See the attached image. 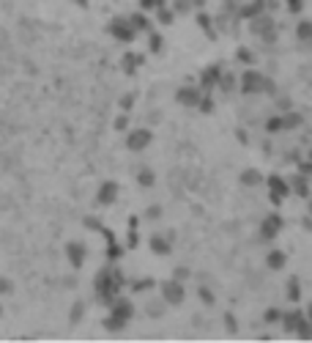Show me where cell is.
<instances>
[{
  "mask_svg": "<svg viewBox=\"0 0 312 343\" xmlns=\"http://www.w3.org/2000/svg\"><path fill=\"white\" fill-rule=\"evenodd\" d=\"M132 316H134L132 302H126V299H115L113 313L104 318V327H107V330H123V327L132 321Z\"/></svg>",
  "mask_w": 312,
  "mask_h": 343,
  "instance_id": "6da1fadb",
  "label": "cell"
},
{
  "mask_svg": "<svg viewBox=\"0 0 312 343\" xmlns=\"http://www.w3.org/2000/svg\"><path fill=\"white\" fill-rule=\"evenodd\" d=\"M241 91L244 93H266V91H274V83L268 77H263L260 71L249 69L241 74Z\"/></svg>",
  "mask_w": 312,
  "mask_h": 343,
  "instance_id": "7a4b0ae2",
  "label": "cell"
},
{
  "mask_svg": "<svg viewBox=\"0 0 312 343\" xmlns=\"http://www.w3.org/2000/svg\"><path fill=\"white\" fill-rule=\"evenodd\" d=\"M159 291H162V302H164V305H181L183 297H186V291H183V283L175 280V277H173V280H164Z\"/></svg>",
  "mask_w": 312,
  "mask_h": 343,
  "instance_id": "3957f363",
  "label": "cell"
},
{
  "mask_svg": "<svg viewBox=\"0 0 312 343\" xmlns=\"http://www.w3.org/2000/svg\"><path fill=\"white\" fill-rule=\"evenodd\" d=\"M279 321L285 324V330H299V335H304V338L309 335L307 316H304L301 310H287V313H279Z\"/></svg>",
  "mask_w": 312,
  "mask_h": 343,
  "instance_id": "277c9868",
  "label": "cell"
},
{
  "mask_svg": "<svg viewBox=\"0 0 312 343\" xmlns=\"http://www.w3.org/2000/svg\"><path fill=\"white\" fill-rule=\"evenodd\" d=\"M151 140H154L151 129L140 126V129H132L129 135H126V148H129V151H142V148L151 146Z\"/></svg>",
  "mask_w": 312,
  "mask_h": 343,
  "instance_id": "5b68a950",
  "label": "cell"
},
{
  "mask_svg": "<svg viewBox=\"0 0 312 343\" xmlns=\"http://www.w3.org/2000/svg\"><path fill=\"white\" fill-rule=\"evenodd\" d=\"M200 97H203V91H200L197 85H183V88H178V93H175V102L183 107H197Z\"/></svg>",
  "mask_w": 312,
  "mask_h": 343,
  "instance_id": "8992f818",
  "label": "cell"
},
{
  "mask_svg": "<svg viewBox=\"0 0 312 343\" xmlns=\"http://www.w3.org/2000/svg\"><path fill=\"white\" fill-rule=\"evenodd\" d=\"M110 33H113L115 39H121V42H132V39L137 36V33H134V28L129 25V20H121V17L110 22Z\"/></svg>",
  "mask_w": 312,
  "mask_h": 343,
  "instance_id": "52a82bcc",
  "label": "cell"
},
{
  "mask_svg": "<svg viewBox=\"0 0 312 343\" xmlns=\"http://www.w3.org/2000/svg\"><path fill=\"white\" fill-rule=\"evenodd\" d=\"M279 231H282V217H279V214H268V217H263V222H260V236L263 239H274Z\"/></svg>",
  "mask_w": 312,
  "mask_h": 343,
  "instance_id": "ba28073f",
  "label": "cell"
},
{
  "mask_svg": "<svg viewBox=\"0 0 312 343\" xmlns=\"http://www.w3.org/2000/svg\"><path fill=\"white\" fill-rule=\"evenodd\" d=\"M118 198V184L115 181H104V184L99 187V193H96V201H99L101 206H113Z\"/></svg>",
  "mask_w": 312,
  "mask_h": 343,
  "instance_id": "9c48e42d",
  "label": "cell"
},
{
  "mask_svg": "<svg viewBox=\"0 0 312 343\" xmlns=\"http://www.w3.org/2000/svg\"><path fill=\"white\" fill-rule=\"evenodd\" d=\"M268 189H271V198H274V203H279L285 195H290V187H287V181L282 176H268Z\"/></svg>",
  "mask_w": 312,
  "mask_h": 343,
  "instance_id": "30bf717a",
  "label": "cell"
},
{
  "mask_svg": "<svg viewBox=\"0 0 312 343\" xmlns=\"http://www.w3.org/2000/svg\"><path fill=\"white\" fill-rule=\"evenodd\" d=\"M66 258L71 261V266H82L85 264V244L82 242H69L66 244Z\"/></svg>",
  "mask_w": 312,
  "mask_h": 343,
  "instance_id": "8fae6325",
  "label": "cell"
},
{
  "mask_svg": "<svg viewBox=\"0 0 312 343\" xmlns=\"http://www.w3.org/2000/svg\"><path fill=\"white\" fill-rule=\"evenodd\" d=\"M285 264H287V255H285L282 250H268L266 266L271 269V272H279V269H285Z\"/></svg>",
  "mask_w": 312,
  "mask_h": 343,
  "instance_id": "7c38bea8",
  "label": "cell"
},
{
  "mask_svg": "<svg viewBox=\"0 0 312 343\" xmlns=\"http://www.w3.org/2000/svg\"><path fill=\"white\" fill-rule=\"evenodd\" d=\"M151 250L156 255H170V239L162 236V234H154L151 236Z\"/></svg>",
  "mask_w": 312,
  "mask_h": 343,
  "instance_id": "4fadbf2b",
  "label": "cell"
},
{
  "mask_svg": "<svg viewBox=\"0 0 312 343\" xmlns=\"http://www.w3.org/2000/svg\"><path fill=\"white\" fill-rule=\"evenodd\" d=\"M241 184L244 187H258V184H263V173L260 170H255V167H246V170H241Z\"/></svg>",
  "mask_w": 312,
  "mask_h": 343,
  "instance_id": "5bb4252c",
  "label": "cell"
},
{
  "mask_svg": "<svg viewBox=\"0 0 312 343\" xmlns=\"http://www.w3.org/2000/svg\"><path fill=\"white\" fill-rule=\"evenodd\" d=\"M287 187H290L296 195H301V198L309 195V181H307V176H304V173H301V176H293L290 181H287Z\"/></svg>",
  "mask_w": 312,
  "mask_h": 343,
  "instance_id": "9a60e30c",
  "label": "cell"
},
{
  "mask_svg": "<svg viewBox=\"0 0 312 343\" xmlns=\"http://www.w3.org/2000/svg\"><path fill=\"white\" fill-rule=\"evenodd\" d=\"M140 63H142V58H140L137 52H126V55H123V61H121V66H123L126 74H134V71L140 69Z\"/></svg>",
  "mask_w": 312,
  "mask_h": 343,
  "instance_id": "2e32d148",
  "label": "cell"
},
{
  "mask_svg": "<svg viewBox=\"0 0 312 343\" xmlns=\"http://www.w3.org/2000/svg\"><path fill=\"white\" fill-rule=\"evenodd\" d=\"M137 181H140V187H154L156 184V173L154 170H151V167H140V170H137Z\"/></svg>",
  "mask_w": 312,
  "mask_h": 343,
  "instance_id": "e0dca14e",
  "label": "cell"
},
{
  "mask_svg": "<svg viewBox=\"0 0 312 343\" xmlns=\"http://www.w3.org/2000/svg\"><path fill=\"white\" fill-rule=\"evenodd\" d=\"M129 25L134 28V33H140V30H151V22H148V17H145V14H132V17H129Z\"/></svg>",
  "mask_w": 312,
  "mask_h": 343,
  "instance_id": "ac0fdd59",
  "label": "cell"
},
{
  "mask_svg": "<svg viewBox=\"0 0 312 343\" xmlns=\"http://www.w3.org/2000/svg\"><path fill=\"white\" fill-rule=\"evenodd\" d=\"M304 124V116L301 113H285L282 116V129H296V126Z\"/></svg>",
  "mask_w": 312,
  "mask_h": 343,
  "instance_id": "d6986e66",
  "label": "cell"
},
{
  "mask_svg": "<svg viewBox=\"0 0 312 343\" xmlns=\"http://www.w3.org/2000/svg\"><path fill=\"white\" fill-rule=\"evenodd\" d=\"M296 36H299V42H309V39H312V22L301 20L299 28H296Z\"/></svg>",
  "mask_w": 312,
  "mask_h": 343,
  "instance_id": "ffe728a7",
  "label": "cell"
},
{
  "mask_svg": "<svg viewBox=\"0 0 312 343\" xmlns=\"http://www.w3.org/2000/svg\"><path fill=\"white\" fill-rule=\"evenodd\" d=\"M164 302H159V299H151L148 305H145V313L151 316V318H159V316H164Z\"/></svg>",
  "mask_w": 312,
  "mask_h": 343,
  "instance_id": "44dd1931",
  "label": "cell"
},
{
  "mask_svg": "<svg viewBox=\"0 0 312 343\" xmlns=\"http://www.w3.org/2000/svg\"><path fill=\"white\" fill-rule=\"evenodd\" d=\"M82 316H85V302H74L71 310H69V321L71 324H79V321H82Z\"/></svg>",
  "mask_w": 312,
  "mask_h": 343,
  "instance_id": "7402d4cb",
  "label": "cell"
},
{
  "mask_svg": "<svg viewBox=\"0 0 312 343\" xmlns=\"http://www.w3.org/2000/svg\"><path fill=\"white\" fill-rule=\"evenodd\" d=\"M154 11H156V20L162 22V25H173V20H175L173 9H167V6H159V9H154Z\"/></svg>",
  "mask_w": 312,
  "mask_h": 343,
  "instance_id": "603a6c76",
  "label": "cell"
},
{
  "mask_svg": "<svg viewBox=\"0 0 312 343\" xmlns=\"http://www.w3.org/2000/svg\"><path fill=\"white\" fill-rule=\"evenodd\" d=\"M287 299H290V302H299V299H301V285H299V280H296V277H290V280H287Z\"/></svg>",
  "mask_w": 312,
  "mask_h": 343,
  "instance_id": "cb8c5ba5",
  "label": "cell"
},
{
  "mask_svg": "<svg viewBox=\"0 0 312 343\" xmlns=\"http://www.w3.org/2000/svg\"><path fill=\"white\" fill-rule=\"evenodd\" d=\"M192 9V0H173V14H189Z\"/></svg>",
  "mask_w": 312,
  "mask_h": 343,
  "instance_id": "d4e9b609",
  "label": "cell"
},
{
  "mask_svg": "<svg viewBox=\"0 0 312 343\" xmlns=\"http://www.w3.org/2000/svg\"><path fill=\"white\" fill-rule=\"evenodd\" d=\"M148 47H151V52H162L164 50V39L159 33H151L148 36Z\"/></svg>",
  "mask_w": 312,
  "mask_h": 343,
  "instance_id": "484cf974",
  "label": "cell"
},
{
  "mask_svg": "<svg viewBox=\"0 0 312 343\" xmlns=\"http://www.w3.org/2000/svg\"><path fill=\"white\" fill-rule=\"evenodd\" d=\"M197 297H200V302H203V305H214V291L208 289V285H200V289H197Z\"/></svg>",
  "mask_w": 312,
  "mask_h": 343,
  "instance_id": "4316f807",
  "label": "cell"
},
{
  "mask_svg": "<svg viewBox=\"0 0 312 343\" xmlns=\"http://www.w3.org/2000/svg\"><path fill=\"white\" fill-rule=\"evenodd\" d=\"M217 80H219V69H217V66H208L205 74H203V83H205V85H214Z\"/></svg>",
  "mask_w": 312,
  "mask_h": 343,
  "instance_id": "83f0119b",
  "label": "cell"
},
{
  "mask_svg": "<svg viewBox=\"0 0 312 343\" xmlns=\"http://www.w3.org/2000/svg\"><path fill=\"white\" fill-rule=\"evenodd\" d=\"M266 129H268V132H279V129H282V116L268 118V121H266Z\"/></svg>",
  "mask_w": 312,
  "mask_h": 343,
  "instance_id": "f1b7e54d",
  "label": "cell"
},
{
  "mask_svg": "<svg viewBox=\"0 0 312 343\" xmlns=\"http://www.w3.org/2000/svg\"><path fill=\"white\" fill-rule=\"evenodd\" d=\"M173 277H175V280H186V277H189V266H175L173 269Z\"/></svg>",
  "mask_w": 312,
  "mask_h": 343,
  "instance_id": "f546056e",
  "label": "cell"
},
{
  "mask_svg": "<svg viewBox=\"0 0 312 343\" xmlns=\"http://www.w3.org/2000/svg\"><path fill=\"white\" fill-rule=\"evenodd\" d=\"M263 318H266L268 324H277V321H279V310H277V308H268L266 313H263Z\"/></svg>",
  "mask_w": 312,
  "mask_h": 343,
  "instance_id": "4dcf8cb0",
  "label": "cell"
},
{
  "mask_svg": "<svg viewBox=\"0 0 312 343\" xmlns=\"http://www.w3.org/2000/svg\"><path fill=\"white\" fill-rule=\"evenodd\" d=\"M145 217H148V220H159V217H162V206H148Z\"/></svg>",
  "mask_w": 312,
  "mask_h": 343,
  "instance_id": "1f68e13d",
  "label": "cell"
},
{
  "mask_svg": "<svg viewBox=\"0 0 312 343\" xmlns=\"http://www.w3.org/2000/svg\"><path fill=\"white\" fill-rule=\"evenodd\" d=\"M11 291H14V283L9 277H0V294H11Z\"/></svg>",
  "mask_w": 312,
  "mask_h": 343,
  "instance_id": "d6a6232c",
  "label": "cell"
},
{
  "mask_svg": "<svg viewBox=\"0 0 312 343\" xmlns=\"http://www.w3.org/2000/svg\"><path fill=\"white\" fill-rule=\"evenodd\" d=\"M134 99H137V97H134V93H126V97L121 99V107H123V110H132V105H134Z\"/></svg>",
  "mask_w": 312,
  "mask_h": 343,
  "instance_id": "836d02e7",
  "label": "cell"
},
{
  "mask_svg": "<svg viewBox=\"0 0 312 343\" xmlns=\"http://www.w3.org/2000/svg\"><path fill=\"white\" fill-rule=\"evenodd\" d=\"M301 6H304V0H287V9H290L293 14H299Z\"/></svg>",
  "mask_w": 312,
  "mask_h": 343,
  "instance_id": "e575fe53",
  "label": "cell"
},
{
  "mask_svg": "<svg viewBox=\"0 0 312 343\" xmlns=\"http://www.w3.org/2000/svg\"><path fill=\"white\" fill-rule=\"evenodd\" d=\"M238 61H241V63H252V52L249 50H238Z\"/></svg>",
  "mask_w": 312,
  "mask_h": 343,
  "instance_id": "d590c367",
  "label": "cell"
},
{
  "mask_svg": "<svg viewBox=\"0 0 312 343\" xmlns=\"http://www.w3.org/2000/svg\"><path fill=\"white\" fill-rule=\"evenodd\" d=\"M126 126H129V118H126V116H118V118H115V129H126Z\"/></svg>",
  "mask_w": 312,
  "mask_h": 343,
  "instance_id": "8d00e7d4",
  "label": "cell"
},
{
  "mask_svg": "<svg viewBox=\"0 0 312 343\" xmlns=\"http://www.w3.org/2000/svg\"><path fill=\"white\" fill-rule=\"evenodd\" d=\"M225 321H227V327H230V330H236V318H233V316H230V313L225 316Z\"/></svg>",
  "mask_w": 312,
  "mask_h": 343,
  "instance_id": "74e56055",
  "label": "cell"
},
{
  "mask_svg": "<svg viewBox=\"0 0 312 343\" xmlns=\"http://www.w3.org/2000/svg\"><path fill=\"white\" fill-rule=\"evenodd\" d=\"M3 316H6V308H3V305H0V318H3Z\"/></svg>",
  "mask_w": 312,
  "mask_h": 343,
  "instance_id": "f35d334b",
  "label": "cell"
},
{
  "mask_svg": "<svg viewBox=\"0 0 312 343\" xmlns=\"http://www.w3.org/2000/svg\"><path fill=\"white\" fill-rule=\"evenodd\" d=\"M77 3H79V6H85V3H88V0H77Z\"/></svg>",
  "mask_w": 312,
  "mask_h": 343,
  "instance_id": "ab89813d",
  "label": "cell"
}]
</instances>
